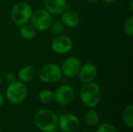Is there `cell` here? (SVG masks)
I'll return each mask as SVG.
<instances>
[{"label":"cell","mask_w":133,"mask_h":132,"mask_svg":"<svg viewBox=\"0 0 133 132\" xmlns=\"http://www.w3.org/2000/svg\"><path fill=\"white\" fill-rule=\"evenodd\" d=\"M36 126L44 132H54L58 124L56 114L47 109H43L37 112L34 117Z\"/></svg>","instance_id":"6da1fadb"},{"label":"cell","mask_w":133,"mask_h":132,"mask_svg":"<svg viewBox=\"0 0 133 132\" xmlns=\"http://www.w3.org/2000/svg\"><path fill=\"white\" fill-rule=\"evenodd\" d=\"M101 98V91L99 85L95 82L84 83L80 90V99L88 107H96Z\"/></svg>","instance_id":"7a4b0ae2"},{"label":"cell","mask_w":133,"mask_h":132,"mask_svg":"<svg viewBox=\"0 0 133 132\" xmlns=\"http://www.w3.org/2000/svg\"><path fill=\"white\" fill-rule=\"evenodd\" d=\"M32 13L30 5L25 2H20L12 7L11 10V18L14 23L18 26H22L30 21Z\"/></svg>","instance_id":"3957f363"},{"label":"cell","mask_w":133,"mask_h":132,"mask_svg":"<svg viewBox=\"0 0 133 132\" xmlns=\"http://www.w3.org/2000/svg\"><path fill=\"white\" fill-rule=\"evenodd\" d=\"M6 97L12 103H22L27 96V89L21 81H15L6 89Z\"/></svg>","instance_id":"277c9868"},{"label":"cell","mask_w":133,"mask_h":132,"mask_svg":"<svg viewBox=\"0 0 133 132\" xmlns=\"http://www.w3.org/2000/svg\"><path fill=\"white\" fill-rule=\"evenodd\" d=\"M31 26L37 30H44L51 26L52 23L51 14L49 13L46 9H37L30 17Z\"/></svg>","instance_id":"5b68a950"},{"label":"cell","mask_w":133,"mask_h":132,"mask_svg":"<svg viewBox=\"0 0 133 132\" xmlns=\"http://www.w3.org/2000/svg\"><path fill=\"white\" fill-rule=\"evenodd\" d=\"M61 68L54 63H50L44 65L39 72V79L44 82L51 83L56 82L62 78Z\"/></svg>","instance_id":"8992f818"},{"label":"cell","mask_w":133,"mask_h":132,"mask_svg":"<svg viewBox=\"0 0 133 132\" xmlns=\"http://www.w3.org/2000/svg\"><path fill=\"white\" fill-rule=\"evenodd\" d=\"M75 96L74 89L69 85L60 86L54 93L55 101L60 105H67L70 103Z\"/></svg>","instance_id":"52a82bcc"},{"label":"cell","mask_w":133,"mask_h":132,"mask_svg":"<svg viewBox=\"0 0 133 132\" xmlns=\"http://www.w3.org/2000/svg\"><path fill=\"white\" fill-rule=\"evenodd\" d=\"M81 61L76 57H70L65 59L62 65V72L69 78H73L78 75L81 68Z\"/></svg>","instance_id":"ba28073f"},{"label":"cell","mask_w":133,"mask_h":132,"mask_svg":"<svg viewBox=\"0 0 133 132\" xmlns=\"http://www.w3.org/2000/svg\"><path fill=\"white\" fill-rule=\"evenodd\" d=\"M72 41L67 36H58L51 41L52 50L59 54L69 53L72 48Z\"/></svg>","instance_id":"9c48e42d"},{"label":"cell","mask_w":133,"mask_h":132,"mask_svg":"<svg viewBox=\"0 0 133 132\" xmlns=\"http://www.w3.org/2000/svg\"><path fill=\"white\" fill-rule=\"evenodd\" d=\"M58 125L63 131L74 132L79 126V121L74 114H65L61 116Z\"/></svg>","instance_id":"30bf717a"},{"label":"cell","mask_w":133,"mask_h":132,"mask_svg":"<svg viewBox=\"0 0 133 132\" xmlns=\"http://www.w3.org/2000/svg\"><path fill=\"white\" fill-rule=\"evenodd\" d=\"M79 80L83 83L93 82L97 75V68L92 63H87L81 66L78 73Z\"/></svg>","instance_id":"8fae6325"},{"label":"cell","mask_w":133,"mask_h":132,"mask_svg":"<svg viewBox=\"0 0 133 132\" xmlns=\"http://www.w3.org/2000/svg\"><path fill=\"white\" fill-rule=\"evenodd\" d=\"M66 0H44L46 10L53 15L62 13L66 8Z\"/></svg>","instance_id":"7c38bea8"},{"label":"cell","mask_w":133,"mask_h":132,"mask_svg":"<svg viewBox=\"0 0 133 132\" xmlns=\"http://www.w3.org/2000/svg\"><path fill=\"white\" fill-rule=\"evenodd\" d=\"M62 21L65 26L70 28H74L79 23V16L75 11H64L62 15Z\"/></svg>","instance_id":"4fadbf2b"},{"label":"cell","mask_w":133,"mask_h":132,"mask_svg":"<svg viewBox=\"0 0 133 132\" xmlns=\"http://www.w3.org/2000/svg\"><path fill=\"white\" fill-rule=\"evenodd\" d=\"M36 73L35 68L31 65H26L18 72V78L21 82H27L32 80Z\"/></svg>","instance_id":"5bb4252c"},{"label":"cell","mask_w":133,"mask_h":132,"mask_svg":"<svg viewBox=\"0 0 133 132\" xmlns=\"http://www.w3.org/2000/svg\"><path fill=\"white\" fill-rule=\"evenodd\" d=\"M19 34L24 40H31L36 35V30L31 25L26 23L20 26Z\"/></svg>","instance_id":"9a60e30c"},{"label":"cell","mask_w":133,"mask_h":132,"mask_svg":"<svg viewBox=\"0 0 133 132\" xmlns=\"http://www.w3.org/2000/svg\"><path fill=\"white\" fill-rule=\"evenodd\" d=\"M85 121L90 126H95L99 121L98 114L94 110H89L85 114Z\"/></svg>","instance_id":"2e32d148"},{"label":"cell","mask_w":133,"mask_h":132,"mask_svg":"<svg viewBox=\"0 0 133 132\" xmlns=\"http://www.w3.org/2000/svg\"><path fill=\"white\" fill-rule=\"evenodd\" d=\"M123 120L129 128H133V107L132 105L125 109L123 113Z\"/></svg>","instance_id":"e0dca14e"},{"label":"cell","mask_w":133,"mask_h":132,"mask_svg":"<svg viewBox=\"0 0 133 132\" xmlns=\"http://www.w3.org/2000/svg\"><path fill=\"white\" fill-rule=\"evenodd\" d=\"M39 100L44 103H48L54 99V93L48 89H44L39 93Z\"/></svg>","instance_id":"ac0fdd59"},{"label":"cell","mask_w":133,"mask_h":132,"mask_svg":"<svg viewBox=\"0 0 133 132\" xmlns=\"http://www.w3.org/2000/svg\"><path fill=\"white\" fill-rule=\"evenodd\" d=\"M49 27L51 28V32H53V33L55 34H61L64 31V24L59 21H55L51 23Z\"/></svg>","instance_id":"d6986e66"},{"label":"cell","mask_w":133,"mask_h":132,"mask_svg":"<svg viewBox=\"0 0 133 132\" xmlns=\"http://www.w3.org/2000/svg\"><path fill=\"white\" fill-rule=\"evenodd\" d=\"M125 32L127 35L132 37L133 35V16H131L127 19L124 26Z\"/></svg>","instance_id":"ffe728a7"},{"label":"cell","mask_w":133,"mask_h":132,"mask_svg":"<svg viewBox=\"0 0 133 132\" xmlns=\"http://www.w3.org/2000/svg\"><path fill=\"white\" fill-rule=\"evenodd\" d=\"M96 132H118L116 128L110 124H103L98 127Z\"/></svg>","instance_id":"44dd1931"},{"label":"cell","mask_w":133,"mask_h":132,"mask_svg":"<svg viewBox=\"0 0 133 132\" xmlns=\"http://www.w3.org/2000/svg\"><path fill=\"white\" fill-rule=\"evenodd\" d=\"M5 79H6V81H7L8 82L12 83V82H13L16 81V75H15L14 73H12V72H8V73H6V75H5Z\"/></svg>","instance_id":"7402d4cb"},{"label":"cell","mask_w":133,"mask_h":132,"mask_svg":"<svg viewBox=\"0 0 133 132\" xmlns=\"http://www.w3.org/2000/svg\"><path fill=\"white\" fill-rule=\"evenodd\" d=\"M3 96H2V95L0 93V107L2 105V103H3Z\"/></svg>","instance_id":"603a6c76"},{"label":"cell","mask_w":133,"mask_h":132,"mask_svg":"<svg viewBox=\"0 0 133 132\" xmlns=\"http://www.w3.org/2000/svg\"><path fill=\"white\" fill-rule=\"evenodd\" d=\"M102 1L104 2H107V3H111V2H114L116 0H102Z\"/></svg>","instance_id":"cb8c5ba5"},{"label":"cell","mask_w":133,"mask_h":132,"mask_svg":"<svg viewBox=\"0 0 133 132\" xmlns=\"http://www.w3.org/2000/svg\"><path fill=\"white\" fill-rule=\"evenodd\" d=\"M87 2H90V3H94V2H97L98 0H86Z\"/></svg>","instance_id":"d4e9b609"},{"label":"cell","mask_w":133,"mask_h":132,"mask_svg":"<svg viewBox=\"0 0 133 132\" xmlns=\"http://www.w3.org/2000/svg\"><path fill=\"white\" fill-rule=\"evenodd\" d=\"M0 82H1V74H0Z\"/></svg>","instance_id":"484cf974"},{"label":"cell","mask_w":133,"mask_h":132,"mask_svg":"<svg viewBox=\"0 0 133 132\" xmlns=\"http://www.w3.org/2000/svg\"><path fill=\"white\" fill-rule=\"evenodd\" d=\"M83 132H88V131H83Z\"/></svg>","instance_id":"4316f807"}]
</instances>
